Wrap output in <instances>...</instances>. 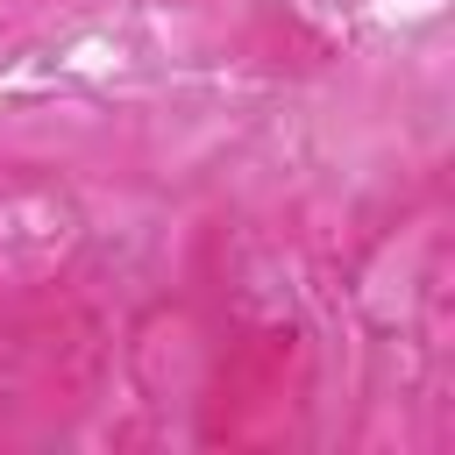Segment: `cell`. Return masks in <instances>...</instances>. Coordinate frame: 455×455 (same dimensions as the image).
I'll use <instances>...</instances> for the list:
<instances>
[]
</instances>
